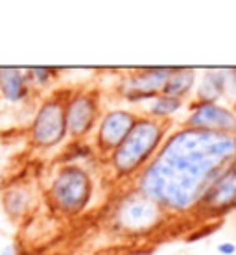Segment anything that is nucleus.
I'll return each mask as SVG.
<instances>
[{"mask_svg": "<svg viewBox=\"0 0 236 255\" xmlns=\"http://www.w3.org/2000/svg\"><path fill=\"white\" fill-rule=\"evenodd\" d=\"M218 250H220L222 254H225V255L235 254V246H233V244H222V246H220Z\"/></svg>", "mask_w": 236, "mask_h": 255, "instance_id": "obj_1", "label": "nucleus"}, {"mask_svg": "<svg viewBox=\"0 0 236 255\" xmlns=\"http://www.w3.org/2000/svg\"><path fill=\"white\" fill-rule=\"evenodd\" d=\"M139 255H144V254H139Z\"/></svg>", "mask_w": 236, "mask_h": 255, "instance_id": "obj_2", "label": "nucleus"}]
</instances>
